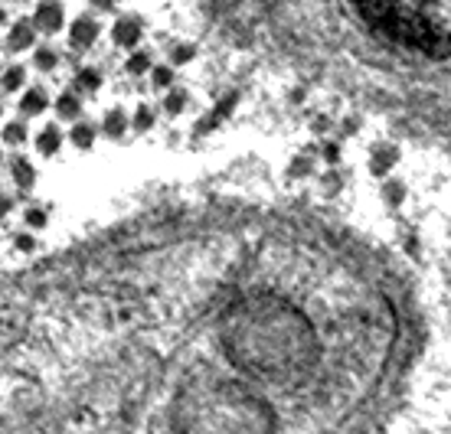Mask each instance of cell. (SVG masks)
Segmentation results:
<instances>
[{
	"mask_svg": "<svg viewBox=\"0 0 451 434\" xmlns=\"http://www.w3.org/2000/svg\"><path fill=\"white\" fill-rule=\"evenodd\" d=\"M10 212H13V206H10V200L0 193V223H7L10 219Z\"/></svg>",
	"mask_w": 451,
	"mask_h": 434,
	"instance_id": "obj_20",
	"label": "cell"
},
{
	"mask_svg": "<svg viewBox=\"0 0 451 434\" xmlns=\"http://www.w3.org/2000/svg\"><path fill=\"white\" fill-rule=\"evenodd\" d=\"M13 248H17V252H33V248H36V242H33L30 232H20L17 239H13Z\"/></svg>",
	"mask_w": 451,
	"mask_h": 434,
	"instance_id": "obj_19",
	"label": "cell"
},
{
	"mask_svg": "<svg viewBox=\"0 0 451 434\" xmlns=\"http://www.w3.org/2000/svg\"><path fill=\"white\" fill-rule=\"evenodd\" d=\"M183 105H187V92H171V95L164 98V108H167V115H180Z\"/></svg>",
	"mask_w": 451,
	"mask_h": 434,
	"instance_id": "obj_17",
	"label": "cell"
},
{
	"mask_svg": "<svg viewBox=\"0 0 451 434\" xmlns=\"http://www.w3.org/2000/svg\"><path fill=\"white\" fill-rule=\"evenodd\" d=\"M128 124L134 127V131H138V134H141V131H148V127L154 124V111H150L148 105H138V111H134V115L128 118Z\"/></svg>",
	"mask_w": 451,
	"mask_h": 434,
	"instance_id": "obj_16",
	"label": "cell"
},
{
	"mask_svg": "<svg viewBox=\"0 0 451 434\" xmlns=\"http://www.w3.org/2000/svg\"><path fill=\"white\" fill-rule=\"evenodd\" d=\"M10 170H13V183L20 186L23 193H30L36 186V167H33V160L26 154H17L10 160Z\"/></svg>",
	"mask_w": 451,
	"mask_h": 434,
	"instance_id": "obj_8",
	"label": "cell"
},
{
	"mask_svg": "<svg viewBox=\"0 0 451 434\" xmlns=\"http://www.w3.org/2000/svg\"><path fill=\"white\" fill-rule=\"evenodd\" d=\"M95 134H98V127L92 124V121H86V118H79V121H72L69 140H72V147L79 150V154H88V150L95 147Z\"/></svg>",
	"mask_w": 451,
	"mask_h": 434,
	"instance_id": "obj_9",
	"label": "cell"
},
{
	"mask_svg": "<svg viewBox=\"0 0 451 434\" xmlns=\"http://www.w3.org/2000/svg\"><path fill=\"white\" fill-rule=\"evenodd\" d=\"M7 17H10V13H7V10H3V7H0V26L7 23Z\"/></svg>",
	"mask_w": 451,
	"mask_h": 434,
	"instance_id": "obj_21",
	"label": "cell"
},
{
	"mask_svg": "<svg viewBox=\"0 0 451 434\" xmlns=\"http://www.w3.org/2000/svg\"><path fill=\"white\" fill-rule=\"evenodd\" d=\"M33 26L46 36H56L65 26V3L63 0H43L33 13Z\"/></svg>",
	"mask_w": 451,
	"mask_h": 434,
	"instance_id": "obj_3",
	"label": "cell"
},
{
	"mask_svg": "<svg viewBox=\"0 0 451 434\" xmlns=\"http://www.w3.org/2000/svg\"><path fill=\"white\" fill-rule=\"evenodd\" d=\"M36 150L43 154V157H56L59 150H63V131H59V124L56 121H49V124H43V131L36 134Z\"/></svg>",
	"mask_w": 451,
	"mask_h": 434,
	"instance_id": "obj_7",
	"label": "cell"
},
{
	"mask_svg": "<svg viewBox=\"0 0 451 434\" xmlns=\"http://www.w3.org/2000/svg\"><path fill=\"white\" fill-rule=\"evenodd\" d=\"M30 65L36 72H53L59 69V53H56V46H36L30 56Z\"/></svg>",
	"mask_w": 451,
	"mask_h": 434,
	"instance_id": "obj_13",
	"label": "cell"
},
{
	"mask_svg": "<svg viewBox=\"0 0 451 434\" xmlns=\"http://www.w3.org/2000/svg\"><path fill=\"white\" fill-rule=\"evenodd\" d=\"M171 82H173L171 69H167V65H154V85H157V88H167Z\"/></svg>",
	"mask_w": 451,
	"mask_h": 434,
	"instance_id": "obj_18",
	"label": "cell"
},
{
	"mask_svg": "<svg viewBox=\"0 0 451 434\" xmlns=\"http://www.w3.org/2000/svg\"><path fill=\"white\" fill-rule=\"evenodd\" d=\"M0 167H3V154H0Z\"/></svg>",
	"mask_w": 451,
	"mask_h": 434,
	"instance_id": "obj_23",
	"label": "cell"
},
{
	"mask_svg": "<svg viewBox=\"0 0 451 434\" xmlns=\"http://www.w3.org/2000/svg\"><path fill=\"white\" fill-rule=\"evenodd\" d=\"M128 115L121 111V108H108L105 115H102V134L105 138H111V140H118L125 131H128Z\"/></svg>",
	"mask_w": 451,
	"mask_h": 434,
	"instance_id": "obj_11",
	"label": "cell"
},
{
	"mask_svg": "<svg viewBox=\"0 0 451 434\" xmlns=\"http://www.w3.org/2000/svg\"><path fill=\"white\" fill-rule=\"evenodd\" d=\"M23 85H26V69H23V65H7V69H0V92L17 95V92H23Z\"/></svg>",
	"mask_w": 451,
	"mask_h": 434,
	"instance_id": "obj_12",
	"label": "cell"
},
{
	"mask_svg": "<svg viewBox=\"0 0 451 434\" xmlns=\"http://www.w3.org/2000/svg\"><path fill=\"white\" fill-rule=\"evenodd\" d=\"M0 245H3V235H0Z\"/></svg>",
	"mask_w": 451,
	"mask_h": 434,
	"instance_id": "obj_24",
	"label": "cell"
},
{
	"mask_svg": "<svg viewBox=\"0 0 451 434\" xmlns=\"http://www.w3.org/2000/svg\"><path fill=\"white\" fill-rule=\"evenodd\" d=\"M56 121H79L82 118V95L79 92H59L53 102Z\"/></svg>",
	"mask_w": 451,
	"mask_h": 434,
	"instance_id": "obj_5",
	"label": "cell"
},
{
	"mask_svg": "<svg viewBox=\"0 0 451 434\" xmlns=\"http://www.w3.org/2000/svg\"><path fill=\"white\" fill-rule=\"evenodd\" d=\"M141 33H144V26H141V20L134 17V13H118V17L111 20L108 40H111L115 49H131V46H138L141 42Z\"/></svg>",
	"mask_w": 451,
	"mask_h": 434,
	"instance_id": "obj_2",
	"label": "cell"
},
{
	"mask_svg": "<svg viewBox=\"0 0 451 434\" xmlns=\"http://www.w3.org/2000/svg\"><path fill=\"white\" fill-rule=\"evenodd\" d=\"M7 42H10L13 53H20V49H30L33 42H36V26H33V20H26V17H17L10 26V36H7Z\"/></svg>",
	"mask_w": 451,
	"mask_h": 434,
	"instance_id": "obj_6",
	"label": "cell"
},
{
	"mask_svg": "<svg viewBox=\"0 0 451 434\" xmlns=\"http://www.w3.org/2000/svg\"><path fill=\"white\" fill-rule=\"evenodd\" d=\"M49 108V95L46 88H26L20 98V118H40Z\"/></svg>",
	"mask_w": 451,
	"mask_h": 434,
	"instance_id": "obj_10",
	"label": "cell"
},
{
	"mask_svg": "<svg viewBox=\"0 0 451 434\" xmlns=\"http://www.w3.org/2000/svg\"><path fill=\"white\" fill-rule=\"evenodd\" d=\"M30 140V127L23 118H7L3 124H0V144L3 147H23Z\"/></svg>",
	"mask_w": 451,
	"mask_h": 434,
	"instance_id": "obj_4",
	"label": "cell"
},
{
	"mask_svg": "<svg viewBox=\"0 0 451 434\" xmlns=\"http://www.w3.org/2000/svg\"><path fill=\"white\" fill-rule=\"evenodd\" d=\"M3 121H7V115H3V102H0V124H3Z\"/></svg>",
	"mask_w": 451,
	"mask_h": 434,
	"instance_id": "obj_22",
	"label": "cell"
},
{
	"mask_svg": "<svg viewBox=\"0 0 451 434\" xmlns=\"http://www.w3.org/2000/svg\"><path fill=\"white\" fill-rule=\"evenodd\" d=\"M102 33H105L102 20L95 13L82 10L69 26V42H72V49H95V42H102Z\"/></svg>",
	"mask_w": 451,
	"mask_h": 434,
	"instance_id": "obj_1",
	"label": "cell"
},
{
	"mask_svg": "<svg viewBox=\"0 0 451 434\" xmlns=\"http://www.w3.org/2000/svg\"><path fill=\"white\" fill-rule=\"evenodd\" d=\"M23 225H30V229H46V225H49V216H46L43 206H26V209H23Z\"/></svg>",
	"mask_w": 451,
	"mask_h": 434,
	"instance_id": "obj_15",
	"label": "cell"
},
{
	"mask_svg": "<svg viewBox=\"0 0 451 434\" xmlns=\"http://www.w3.org/2000/svg\"><path fill=\"white\" fill-rule=\"evenodd\" d=\"M125 69H128L131 75H144V72L150 69V53H148V49H134V53L128 56Z\"/></svg>",
	"mask_w": 451,
	"mask_h": 434,
	"instance_id": "obj_14",
	"label": "cell"
}]
</instances>
